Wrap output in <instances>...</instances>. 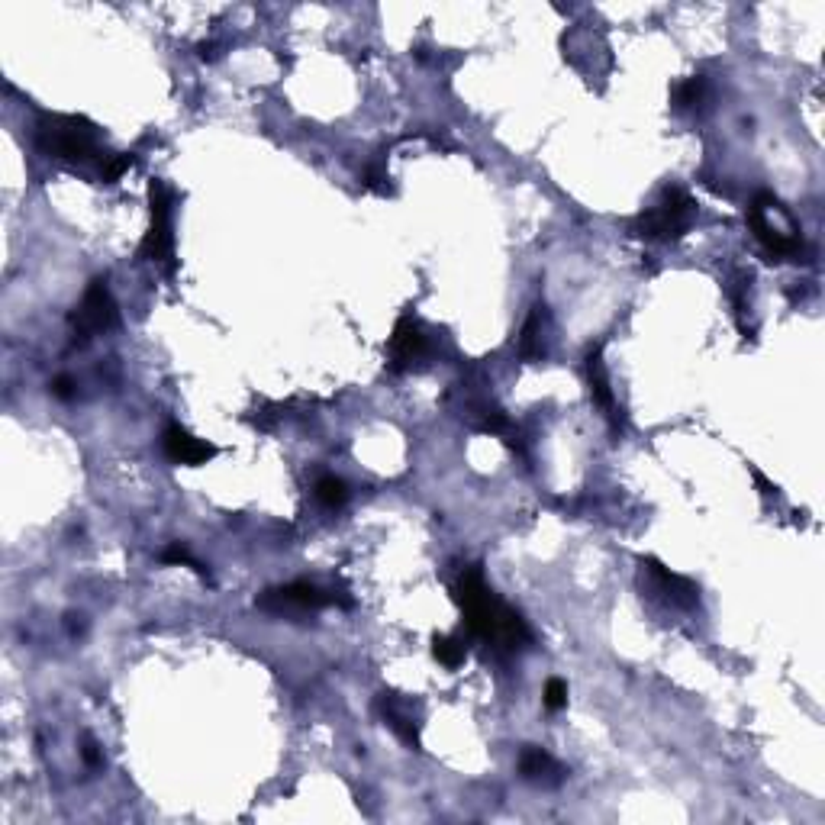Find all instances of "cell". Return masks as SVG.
I'll return each instance as SVG.
<instances>
[{
  "label": "cell",
  "instance_id": "4fadbf2b",
  "mask_svg": "<svg viewBox=\"0 0 825 825\" xmlns=\"http://www.w3.org/2000/svg\"><path fill=\"white\" fill-rule=\"evenodd\" d=\"M378 713L384 716V722L390 729H394L403 742H407L410 748H419V732H416V722L403 713V709L397 706V700L390 697V693H381V700H378Z\"/></svg>",
  "mask_w": 825,
  "mask_h": 825
},
{
  "label": "cell",
  "instance_id": "d6986e66",
  "mask_svg": "<svg viewBox=\"0 0 825 825\" xmlns=\"http://www.w3.org/2000/svg\"><path fill=\"white\" fill-rule=\"evenodd\" d=\"M542 703H545L548 713H561V709L568 706V684H564L561 677H552V680L545 684Z\"/></svg>",
  "mask_w": 825,
  "mask_h": 825
},
{
  "label": "cell",
  "instance_id": "ffe728a7",
  "mask_svg": "<svg viewBox=\"0 0 825 825\" xmlns=\"http://www.w3.org/2000/svg\"><path fill=\"white\" fill-rule=\"evenodd\" d=\"M133 168V155H107L104 158V165H100V178H104V184H113V181H120L126 171Z\"/></svg>",
  "mask_w": 825,
  "mask_h": 825
},
{
  "label": "cell",
  "instance_id": "6da1fadb",
  "mask_svg": "<svg viewBox=\"0 0 825 825\" xmlns=\"http://www.w3.org/2000/svg\"><path fill=\"white\" fill-rule=\"evenodd\" d=\"M455 600L461 606V613H465V626L474 639H481L494 648H503V651H516L532 642L526 619L490 593L477 564L468 571H461L458 584H455Z\"/></svg>",
  "mask_w": 825,
  "mask_h": 825
},
{
  "label": "cell",
  "instance_id": "9a60e30c",
  "mask_svg": "<svg viewBox=\"0 0 825 825\" xmlns=\"http://www.w3.org/2000/svg\"><path fill=\"white\" fill-rule=\"evenodd\" d=\"M432 655H436V661L439 664H445L448 671H455V668H461V664H465V645H461L458 639H452V635H436V639H432Z\"/></svg>",
  "mask_w": 825,
  "mask_h": 825
},
{
  "label": "cell",
  "instance_id": "7402d4cb",
  "mask_svg": "<svg viewBox=\"0 0 825 825\" xmlns=\"http://www.w3.org/2000/svg\"><path fill=\"white\" fill-rule=\"evenodd\" d=\"M81 758L88 767H104V755H100V748L94 738H84V745H81Z\"/></svg>",
  "mask_w": 825,
  "mask_h": 825
},
{
  "label": "cell",
  "instance_id": "ac0fdd59",
  "mask_svg": "<svg viewBox=\"0 0 825 825\" xmlns=\"http://www.w3.org/2000/svg\"><path fill=\"white\" fill-rule=\"evenodd\" d=\"M477 426L484 432H506L510 429V419H506V413L494 407V403H484V407H477Z\"/></svg>",
  "mask_w": 825,
  "mask_h": 825
},
{
  "label": "cell",
  "instance_id": "e0dca14e",
  "mask_svg": "<svg viewBox=\"0 0 825 825\" xmlns=\"http://www.w3.org/2000/svg\"><path fill=\"white\" fill-rule=\"evenodd\" d=\"M674 100H677L680 110H697L703 100H706V78L693 75L687 81H680L677 91H674Z\"/></svg>",
  "mask_w": 825,
  "mask_h": 825
},
{
  "label": "cell",
  "instance_id": "7c38bea8",
  "mask_svg": "<svg viewBox=\"0 0 825 825\" xmlns=\"http://www.w3.org/2000/svg\"><path fill=\"white\" fill-rule=\"evenodd\" d=\"M519 771H523V777L532 780V784H558L564 777L561 764L548 755V751L535 748V745L523 748V755H519Z\"/></svg>",
  "mask_w": 825,
  "mask_h": 825
},
{
  "label": "cell",
  "instance_id": "9c48e42d",
  "mask_svg": "<svg viewBox=\"0 0 825 825\" xmlns=\"http://www.w3.org/2000/svg\"><path fill=\"white\" fill-rule=\"evenodd\" d=\"M748 226L755 229V239L764 245V252L767 255H774V258H793V255H800L803 252V242L796 239L793 233H780V229L771 223V216H767L764 204L761 200H755L748 210Z\"/></svg>",
  "mask_w": 825,
  "mask_h": 825
},
{
  "label": "cell",
  "instance_id": "5b68a950",
  "mask_svg": "<svg viewBox=\"0 0 825 825\" xmlns=\"http://www.w3.org/2000/svg\"><path fill=\"white\" fill-rule=\"evenodd\" d=\"M120 323V310H117V300H113L110 287H107V278H94L88 284V291H84L81 303L71 313V326H75V339L81 336V342H88L100 332H107Z\"/></svg>",
  "mask_w": 825,
  "mask_h": 825
},
{
  "label": "cell",
  "instance_id": "8992f818",
  "mask_svg": "<svg viewBox=\"0 0 825 825\" xmlns=\"http://www.w3.org/2000/svg\"><path fill=\"white\" fill-rule=\"evenodd\" d=\"M255 603L262 606V610H268V613H287V610H323V606L332 603V597H329L326 590L316 587V584L294 581V584H287V587L265 590Z\"/></svg>",
  "mask_w": 825,
  "mask_h": 825
},
{
  "label": "cell",
  "instance_id": "44dd1931",
  "mask_svg": "<svg viewBox=\"0 0 825 825\" xmlns=\"http://www.w3.org/2000/svg\"><path fill=\"white\" fill-rule=\"evenodd\" d=\"M162 561H165V564H187V568H194L197 574H204V564H200L191 552H187V548H184L181 542L168 545L165 552H162Z\"/></svg>",
  "mask_w": 825,
  "mask_h": 825
},
{
  "label": "cell",
  "instance_id": "52a82bcc",
  "mask_svg": "<svg viewBox=\"0 0 825 825\" xmlns=\"http://www.w3.org/2000/svg\"><path fill=\"white\" fill-rule=\"evenodd\" d=\"M387 352H390V371L394 374H403V371H410L419 358H423L429 352V342L423 336V329H419L410 316H403V320H397L394 332H390V345H387Z\"/></svg>",
  "mask_w": 825,
  "mask_h": 825
},
{
  "label": "cell",
  "instance_id": "3957f363",
  "mask_svg": "<svg viewBox=\"0 0 825 825\" xmlns=\"http://www.w3.org/2000/svg\"><path fill=\"white\" fill-rule=\"evenodd\" d=\"M693 216H697V200L687 191H680V187H671V191H664L658 207H651L632 223V233L642 239H664V242L680 239L690 229Z\"/></svg>",
  "mask_w": 825,
  "mask_h": 825
},
{
  "label": "cell",
  "instance_id": "7a4b0ae2",
  "mask_svg": "<svg viewBox=\"0 0 825 825\" xmlns=\"http://www.w3.org/2000/svg\"><path fill=\"white\" fill-rule=\"evenodd\" d=\"M36 146L42 155L59 158V162H91L100 155V133L84 117H42L36 126Z\"/></svg>",
  "mask_w": 825,
  "mask_h": 825
},
{
  "label": "cell",
  "instance_id": "277c9868",
  "mask_svg": "<svg viewBox=\"0 0 825 825\" xmlns=\"http://www.w3.org/2000/svg\"><path fill=\"white\" fill-rule=\"evenodd\" d=\"M149 207H152V223L149 233L139 245L142 262H158L168 271L175 268V239H171V194L162 181L149 184Z\"/></svg>",
  "mask_w": 825,
  "mask_h": 825
},
{
  "label": "cell",
  "instance_id": "603a6c76",
  "mask_svg": "<svg viewBox=\"0 0 825 825\" xmlns=\"http://www.w3.org/2000/svg\"><path fill=\"white\" fill-rule=\"evenodd\" d=\"M49 387H52V394L59 397V400H71V397H75V381H71L68 374H62V378H55Z\"/></svg>",
  "mask_w": 825,
  "mask_h": 825
},
{
  "label": "cell",
  "instance_id": "8fae6325",
  "mask_svg": "<svg viewBox=\"0 0 825 825\" xmlns=\"http://www.w3.org/2000/svg\"><path fill=\"white\" fill-rule=\"evenodd\" d=\"M584 368H587V384H590L593 403H597V407L616 423L619 407H616V394H613V387H610V374H606V365H603V349H600V345H590V349H587Z\"/></svg>",
  "mask_w": 825,
  "mask_h": 825
},
{
  "label": "cell",
  "instance_id": "5bb4252c",
  "mask_svg": "<svg viewBox=\"0 0 825 825\" xmlns=\"http://www.w3.org/2000/svg\"><path fill=\"white\" fill-rule=\"evenodd\" d=\"M545 307H532V313L526 316V323L523 329H519V342H516V349L519 355H523L526 361H535V358H542V313Z\"/></svg>",
  "mask_w": 825,
  "mask_h": 825
},
{
  "label": "cell",
  "instance_id": "ba28073f",
  "mask_svg": "<svg viewBox=\"0 0 825 825\" xmlns=\"http://www.w3.org/2000/svg\"><path fill=\"white\" fill-rule=\"evenodd\" d=\"M162 452L171 465H187V468H197V465H207V461L216 455V448L204 439L191 436L184 426L171 423L162 436Z\"/></svg>",
  "mask_w": 825,
  "mask_h": 825
},
{
  "label": "cell",
  "instance_id": "2e32d148",
  "mask_svg": "<svg viewBox=\"0 0 825 825\" xmlns=\"http://www.w3.org/2000/svg\"><path fill=\"white\" fill-rule=\"evenodd\" d=\"M316 500H320L323 506H329V510H336V506H342L345 500H349V487H345L342 477L326 474V477L316 481Z\"/></svg>",
  "mask_w": 825,
  "mask_h": 825
},
{
  "label": "cell",
  "instance_id": "30bf717a",
  "mask_svg": "<svg viewBox=\"0 0 825 825\" xmlns=\"http://www.w3.org/2000/svg\"><path fill=\"white\" fill-rule=\"evenodd\" d=\"M642 568H648V574L655 577L658 590H661L664 597H668L674 606H684V610H693V606L700 603V590H697V584L690 581V577L674 574L671 568H664V564L655 561V558H645Z\"/></svg>",
  "mask_w": 825,
  "mask_h": 825
}]
</instances>
